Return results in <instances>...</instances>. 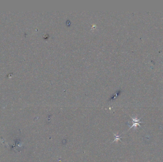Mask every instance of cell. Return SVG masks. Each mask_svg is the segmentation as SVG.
Wrapping results in <instances>:
<instances>
[{"instance_id":"6da1fadb","label":"cell","mask_w":163,"mask_h":162,"mask_svg":"<svg viewBox=\"0 0 163 162\" xmlns=\"http://www.w3.org/2000/svg\"><path fill=\"white\" fill-rule=\"evenodd\" d=\"M132 119L133 125L130 128V129L133 127H135V128H136L137 126H139L140 127H141V126L140 125V124L141 123H144V122L140 121V120L141 119H138L137 118H135V119L132 118Z\"/></svg>"}]
</instances>
